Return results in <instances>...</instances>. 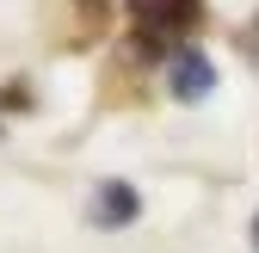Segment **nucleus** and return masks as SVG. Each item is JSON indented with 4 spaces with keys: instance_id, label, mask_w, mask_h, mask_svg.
I'll use <instances>...</instances> for the list:
<instances>
[{
    "instance_id": "f257e3e1",
    "label": "nucleus",
    "mask_w": 259,
    "mask_h": 253,
    "mask_svg": "<svg viewBox=\"0 0 259 253\" xmlns=\"http://www.w3.org/2000/svg\"><path fill=\"white\" fill-rule=\"evenodd\" d=\"M87 216H93V229H130V223L142 216V192H136L130 179H105V185H93Z\"/></svg>"
},
{
    "instance_id": "f03ea898",
    "label": "nucleus",
    "mask_w": 259,
    "mask_h": 253,
    "mask_svg": "<svg viewBox=\"0 0 259 253\" xmlns=\"http://www.w3.org/2000/svg\"><path fill=\"white\" fill-rule=\"evenodd\" d=\"M130 13L142 19L148 37H160V31H179V25L198 19V0H130Z\"/></svg>"
},
{
    "instance_id": "7ed1b4c3",
    "label": "nucleus",
    "mask_w": 259,
    "mask_h": 253,
    "mask_svg": "<svg viewBox=\"0 0 259 253\" xmlns=\"http://www.w3.org/2000/svg\"><path fill=\"white\" fill-rule=\"evenodd\" d=\"M210 87H216V68L198 50H179L173 56V93H179V99H210Z\"/></svg>"
},
{
    "instance_id": "20e7f679",
    "label": "nucleus",
    "mask_w": 259,
    "mask_h": 253,
    "mask_svg": "<svg viewBox=\"0 0 259 253\" xmlns=\"http://www.w3.org/2000/svg\"><path fill=\"white\" fill-rule=\"evenodd\" d=\"M247 50H253V56H259V25H253V37H247Z\"/></svg>"
},
{
    "instance_id": "39448f33",
    "label": "nucleus",
    "mask_w": 259,
    "mask_h": 253,
    "mask_svg": "<svg viewBox=\"0 0 259 253\" xmlns=\"http://www.w3.org/2000/svg\"><path fill=\"white\" fill-rule=\"evenodd\" d=\"M253 247H259V223H253Z\"/></svg>"
}]
</instances>
